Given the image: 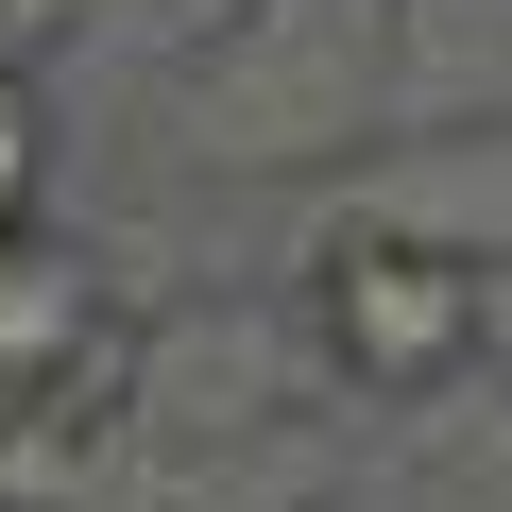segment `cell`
<instances>
[{
  "mask_svg": "<svg viewBox=\"0 0 512 512\" xmlns=\"http://www.w3.org/2000/svg\"><path fill=\"white\" fill-rule=\"evenodd\" d=\"M308 325L359 393H444L478 342H495V291L461 274L444 239H342L325 274H308Z\"/></svg>",
  "mask_w": 512,
  "mask_h": 512,
  "instance_id": "cell-1",
  "label": "cell"
},
{
  "mask_svg": "<svg viewBox=\"0 0 512 512\" xmlns=\"http://www.w3.org/2000/svg\"><path fill=\"white\" fill-rule=\"evenodd\" d=\"M120 291L86 274L69 239H18L0 256V427H103L120 393Z\"/></svg>",
  "mask_w": 512,
  "mask_h": 512,
  "instance_id": "cell-2",
  "label": "cell"
},
{
  "mask_svg": "<svg viewBox=\"0 0 512 512\" xmlns=\"http://www.w3.org/2000/svg\"><path fill=\"white\" fill-rule=\"evenodd\" d=\"M35 188H52V120H35L18 69H0V239H35Z\"/></svg>",
  "mask_w": 512,
  "mask_h": 512,
  "instance_id": "cell-3",
  "label": "cell"
},
{
  "mask_svg": "<svg viewBox=\"0 0 512 512\" xmlns=\"http://www.w3.org/2000/svg\"><path fill=\"white\" fill-rule=\"evenodd\" d=\"M0 256H18V239H0Z\"/></svg>",
  "mask_w": 512,
  "mask_h": 512,
  "instance_id": "cell-4",
  "label": "cell"
}]
</instances>
